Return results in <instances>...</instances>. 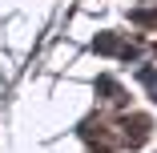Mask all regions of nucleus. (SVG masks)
<instances>
[{
    "label": "nucleus",
    "mask_w": 157,
    "mask_h": 153,
    "mask_svg": "<svg viewBox=\"0 0 157 153\" xmlns=\"http://www.w3.org/2000/svg\"><path fill=\"white\" fill-rule=\"evenodd\" d=\"M145 81H149V89H153V101H157V73H145Z\"/></svg>",
    "instance_id": "1"
}]
</instances>
